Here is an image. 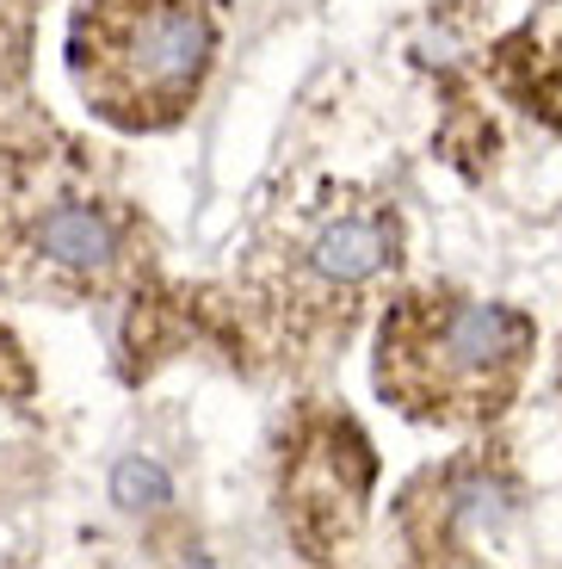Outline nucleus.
<instances>
[{"mask_svg":"<svg viewBox=\"0 0 562 569\" xmlns=\"http://www.w3.org/2000/svg\"><path fill=\"white\" fill-rule=\"evenodd\" d=\"M112 496L124 501V508H161V501H168V477H161V465H142V458H130V465H118Z\"/></svg>","mask_w":562,"mask_h":569,"instance_id":"obj_5","label":"nucleus"},{"mask_svg":"<svg viewBox=\"0 0 562 569\" xmlns=\"http://www.w3.org/2000/svg\"><path fill=\"white\" fill-rule=\"evenodd\" d=\"M69 69L99 118L124 130L173 124L211 69V19L192 0H81Z\"/></svg>","mask_w":562,"mask_h":569,"instance_id":"obj_1","label":"nucleus"},{"mask_svg":"<svg viewBox=\"0 0 562 569\" xmlns=\"http://www.w3.org/2000/svg\"><path fill=\"white\" fill-rule=\"evenodd\" d=\"M31 254L50 260L57 272H74V279H99V272L118 267L124 248H118V229L106 211H93V204H57L31 229Z\"/></svg>","mask_w":562,"mask_h":569,"instance_id":"obj_3","label":"nucleus"},{"mask_svg":"<svg viewBox=\"0 0 562 569\" xmlns=\"http://www.w3.org/2000/svg\"><path fill=\"white\" fill-rule=\"evenodd\" d=\"M532 328L494 303H445V310H408L383 328V390L408 397V409L439 415V397H464L470 409H494Z\"/></svg>","mask_w":562,"mask_h":569,"instance_id":"obj_2","label":"nucleus"},{"mask_svg":"<svg viewBox=\"0 0 562 569\" xmlns=\"http://www.w3.org/2000/svg\"><path fill=\"white\" fill-rule=\"evenodd\" d=\"M395 260V223L371 211H347L334 223L315 229L310 242V267L322 272L328 284H359L371 272H383Z\"/></svg>","mask_w":562,"mask_h":569,"instance_id":"obj_4","label":"nucleus"}]
</instances>
